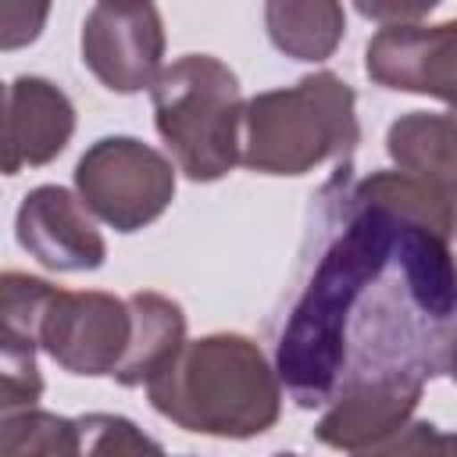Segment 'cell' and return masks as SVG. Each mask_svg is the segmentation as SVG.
Here are the masks:
<instances>
[{
    "label": "cell",
    "mask_w": 457,
    "mask_h": 457,
    "mask_svg": "<svg viewBox=\"0 0 457 457\" xmlns=\"http://www.w3.org/2000/svg\"><path fill=\"white\" fill-rule=\"evenodd\" d=\"M457 214L396 168L353 179L350 161L314 196L311 257L275 336V371L303 411L382 371H450L457 336Z\"/></svg>",
    "instance_id": "6da1fadb"
},
{
    "label": "cell",
    "mask_w": 457,
    "mask_h": 457,
    "mask_svg": "<svg viewBox=\"0 0 457 457\" xmlns=\"http://www.w3.org/2000/svg\"><path fill=\"white\" fill-rule=\"evenodd\" d=\"M150 407L171 425L214 439H253L282 414V382L264 350L239 332L186 339L146 386Z\"/></svg>",
    "instance_id": "7a4b0ae2"
},
{
    "label": "cell",
    "mask_w": 457,
    "mask_h": 457,
    "mask_svg": "<svg viewBox=\"0 0 457 457\" xmlns=\"http://www.w3.org/2000/svg\"><path fill=\"white\" fill-rule=\"evenodd\" d=\"M357 143V93L336 71L303 75L243 104L239 164L257 175H307L325 161L346 164Z\"/></svg>",
    "instance_id": "3957f363"
},
{
    "label": "cell",
    "mask_w": 457,
    "mask_h": 457,
    "mask_svg": "<svg viewBox=\"0 0 457 457\" xmlns=\"http://www.w3.org/2000/svg\"><path fill=\"white\" fill-rule=\"evenodd\" d=\"M154 125L189 182H218L239 164L243 93L236 71L211 54L171 61L154 89Z\"/></svg>",
    "instance_id": "277c9868"
},
{
    "label": "cell",
    "mask_w": 457,
    "mask_h": 457,
    "mask_svg": "<svg viewBox=\"0 0 457 457\" xmlns=\"http://www.w3.org/2000/svg\"><path fill=\"white\" fill-rule=\"evenodd\" d=\"M75 193L114 232H139L175 200V164L136 136H104L79 157Z\"/></svg>",
    "instance_id": "5b68a950"
},
{
    "label": "cell",
    "mask_w": 457,
    "mask_h": 457,
    "mask_svg": "<svg viewBox=\"0 0 457 457\" xmlns=\"http://www.w3.org/2000/svg\"><path fill=\"white\" fill-rule=\"evenodd\" d=\"M132 336L129 300L100 289H50L36 318V346L71 375H114Z\"/></svg>",
    "instance_id": "8992f818"
},
{
    "label": "cell",
    "mask_w": 457,
    "mask_h": 457,
    "mask_svg": "<svg viewBox=\"0 0 457 457\" xmlns=\"http://www.w3.org/2000/svg\"><path fill=\"white\" fill-rule=\"evenodd\" d=\"M82 64L111 93L154 89L164 71V25L154 4H93L82 21Z\"/></svg>",
    "instance_id": "52a82bcc"
},
{
    "label": "cell",
    "mask_w": 457,
    "mask_h": 457,
    "mask_svg": "<svg viewBox=\"0 0 457 457\" xmlns=\"http://www.w3.org/2000/svg\"><path fill=\"white\" fill-rule=\"evenodd\" d=\"M364 71L382 89L436 96L457 111V18L378 29L364 46Z\"/></svg>",
    "instance_id": "ba28073f"
},
{
    "label": "cell",
    "mask_w": 457,
    "mask_h": 457,
    "mask_svg": "<svg viewBox=\"0 0 457 457\" xmlns=\"http://www.w3.org/2000/svg\"><path fill=\"white\" fill-rule=\"evenodd\" d=\"M425 382L428 375L421 371H382L339 386L314 425V439L346 453L389 439L411 421L414 407L421 403Z\"/></svg>",
    "instance_id": "9c48e42d"
},
{
    "label": "cell",
    "mask_w": 457,
    "mask_h": 457,
    "mask_svg": "<svg viewBox=\"0 0 457 457\" xmlns=\"http://www.w3.org/2000/svg\"><path fill=\"white\" fill-rule=\"evenodd\" d=\"M14 239L50 271H96L107 261V243L89 207L64 186H36L25 193Z\"/></svg>",
    "instance_id": "30bf717a"
},
{
    "label": "cell",
    "mask_w": 457,
    "mask_h": 457,
    "mask_svg": "<svg viewBox=\"0 0 457 457\" xmlns=\"http://www.w3.org/2000/svg\"><path fill=\"white\" fill-rule=\"evenodd\" d=\"M75 136V104L68 93L39 75L11 79L4 93V175L43 168Z\"/></svg>",
    "instance_id": "8fae6325"
},
{
    "label": "cell",
    "mask_w": 457,
    "mask_h": 457,
    "mask_svg": "<svg viewBox=\"0 0 457 457\" xmlns=\"http://www.w3.org/2000/svg\"><path fill=\"white\" fill-rule=\"evenodd\" d=\"M396 171L421 182L457 214V111H407L386 132Z\"/></svg>",
    "instance_id": "7c38bea8"
},
{
    "label": "cell",
    "mask_w": 457,
    "mask_h": 457,
    "mask_svg": "<svg viewBox=\"0 0 457 457\" xmlns=\"http://www.w3.org/2000/svg\"><path fill=\"white\" fill-rule=\"evenodd\" d=\"M125 300L132 314V336L111 378L132 389V386H150L179 357V350L186 346V314L171 296L154 289H139Z\"/></svg>",
    "instance_id": "4fadbf2b"
},
{
    "label": "cell",
    "mask_w": 457,
    "mask_h": 457,
    "mask_svg": "<svg viewBox=\"0 0 457 457\" xmlns=\"http://www.w3.org/2000/svg\"><path fill=\"white\" fill-rule=\"evenodd\" d=\"M264 29L278 54L293 61H325L343 39L346 11L332 0H271L264 4Z\"/></svg>",
    "instance_id": "5bb4252c"
},
{
    "label": "cell",
    "mask_w": 457,
    "mask_h": 457,
    "mask_svg": "<svg viewBox=\"0 0 457 457\" xmlns=\"http://www.w3.org/2000/svg\"><path fill=\"white\" fill-rule=\"evenodd\" d=\"M79 428L54 411H11L0 421V457H75Z\"/></svg>",
    "instance_id": "9a60e30c"
},
{
    "label": "cell",
    "mask_w": 457,
    "mask_h": 457,
    "mask_svg": "<svg viewBox=\"0 0 457 457\" xmlns=\"http://www.w3.org/2000/svg\"><path fill=\"white\" fill-rule=\"evenodd\" d=\"M79 450L75 457H168L157 439H150L125 414H82L75 418Z\"/></svg>",
    "instance_id": "2e32d148"
},
{
    "label": "cell",
    "mask_w": 457,
    "mask_h": 457,
    "mask_svg": "<svg viewBox=\"0 0 457 457\" xmlns=\"http://www.w3.org/2000/svg\"><path fill=\"white\" fill-rule=\"evenodd\" d=\"M0 414L29 411L43 396V375L36 364V346L18 339H0Z\"/></svg>",
    "instance_id": "e0dca14e"
},
{
    "label": "cell",
    "mask_w": 457,
    "mask_h": 457,
    "mask_svg": "<svg viewBox=\"0 0 457 457\" xmlns=\"http://www.w3.org/2000/svg\"><path fill=\"white\" fill-rule=\"evenodd\" d=\"M439 425L432 421H407L400 432H393L389 439L357 450L353 457H436V443H439Z\"/></svg>",
    "instance_id": "ac0fdd59"
},
{
    "label": "cell",
    "mask_w": 457,
    "mask_h": 457,
    "mask_svg": "<svg viewBox=\"0 0 457 457\" xmlns=\"http://www.w3.org/2000/svg\"><path fill=\"white\" fill-rule=\"evenodd\" d=\"M50 7H29V4H0V46L14 50L39 36Z\"/></svg>",
    "instance_id": "d6986e66"
},
{
    "label": "cell",
    "mask_w": 457,
    "mask_h": 457,
    "mask_svg": "<svg viewBox=\"0 0 457 457\" xmlns=\"http://www.w3.org/2000/svg\"><path fill=\"white\" fill-rule=\"evenodd\" d=\"M432 7H436L432 0H428V4H411V7H403V4H400V7H396V4H371V7H368V4H357V11H361L364 18H371V21H378L382 29H386V25H411V21H421Z\"/></svg>",
    "instance_id": "ffe728a7"
},
{
    "label": "cell",
    "mask_w": 457,
    "mask_h": 457,
    "mask_svg": "<svg viewBox=\"0 0 457 457\" xmlns=\"http://www.w3.org/2000/svg\"><path fill=\"white\" fill-rule=\"evenodd\" d=\"M436 457H457V432H439Z\"/></svg>",
    "instance_id": "44dd1931"
},
{
    "label": "cell",
    "mask_w": 457,
    "mask_h": 457,
    "mask_svg": "<svg viewBox=\"0 0 457 457\" xmlns=\"http://www.w3.org/2000/svg\"><path fill=\"white\" fill-rule=\"evenodd\" d=\"M453 239H457V228H453ZM453 271H457V246H453ZM450 382H457V336H453V353H450V371H446Z\"/></svg>",
    "instance_id": "7402d4cb"
},
{
    "label": "cell",
    "mask_w": 457,
    "mask_h": 457,
    "mask_svg": "<svg viewBox=\"0 0 457 457\" xmlns=\"http://www.w3.org/2000/svg\"><path fill=\"white\" fill-rule=\"evenodd\" d=\"M271 457H303V453H293V450H282V453H271Z\"/></svg>",
    "instance_id": "603a6c76"
}]
</instances>
